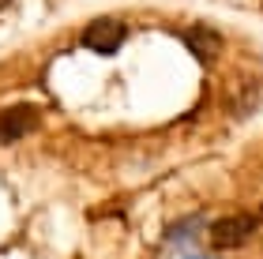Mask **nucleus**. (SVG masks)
Here are the masks:
<instances>
[{"label": "nucleus", "mask_w": 263, "mask_h": 259, "mask_svg": "<svg viewBox=\"0 0 263 259\" xmlns=\"http://www.w3.org/2000/svg\"><path fill=\"white\" fill-rule=\"evenodd\" d=\"M184 259H211V255H184Z\"/></svg>", "instance_id": "nucleus-6"}, {"label": "nucleus", "mask_w": 263, "mask_h": 259, "mask_svg": "<svg viewBox=\"0 0 263 259\" xmlns=\"http://www.w3.org/2000/svg\"><path fill=\"white\" fill-rule=\"evenodd\" d=\"M83 45H87L90 53H102V56H113L121 53V45L128 42V27L121 19L113 15H102V19H90L87 27H83Z\"/></svg>", "instance_id": "nucleus-2"}, {"label": "nucleus", "mask_w": 263, "mask_h": 259, "mask_svg": "<svg viewBox=\"0 0 263 259\" xmlns=\"http://www.w3.org/2000/svg\"><path fill=\"white\" fill-rule=\"evenodd\" d=\"M42 109L34 102H11L0 105V147H11L19 139H27L30 132H38Z\"/></svg>", "instance_id": "nucleus-1"}, {"label": "nucleus", "mask_w": 263, "mask_h": 259, "mask_svg": "<svg viewBox=\"0 0 263 259\" xmlns=\"http://www.w3.org/2000/svg\"><path fill=\"white\" fill-rule=\"evenodd\" d=\"M184 45L192 49V56L199 64H214L222 56V34L211 30V27H203V23H196V27L184 34Z\"/></svg>", "instance_id": "nucleus-4"}, {"label": "nucleus", "mask_w": 263, "mask_h": 259, "mask_svg": "<svg viewBox=\"0 0 263 259\" xmlns=\"http://www.w3.org/2000/svg\"><path fill=\"white\" fill-rule=\"evenodd\" d=\"M259 229V222L252 218V214H233V218H218L211 226V244L218 252H226V248H241V244L252 237V233Z\"/></svg>", "instance_id": "nucleus-3"}, {"label": "nucleus", "mask_w": 263, "mask_h": 259, "mask_svg": "<svg viewBox=\"0 0 263 259\" xmlns=\"http://www.w3.org/2000/svg\"><path fill=\"white\" fill-rule=\"evenodd\" d=\"M0 4H8V0H0Z\"/></svg>", "instance_id": "nucleus-7"}, {"label": "nucleus", "mask_w": 263, "mask_h": 259, "mask_svg": "<svg viewBox=\"0 0 263 259\" xmlns=\"http://www.w3.org/2000/svg\"><path fill=\"white\" fill-rule=\"evenodd\" d=\"M196 222L199 218H184V226H177V229H170V233H165V241H181V237H199V226H196Z\"/></svg>", "instance_id": "nucleus-5"}]
</instances>
